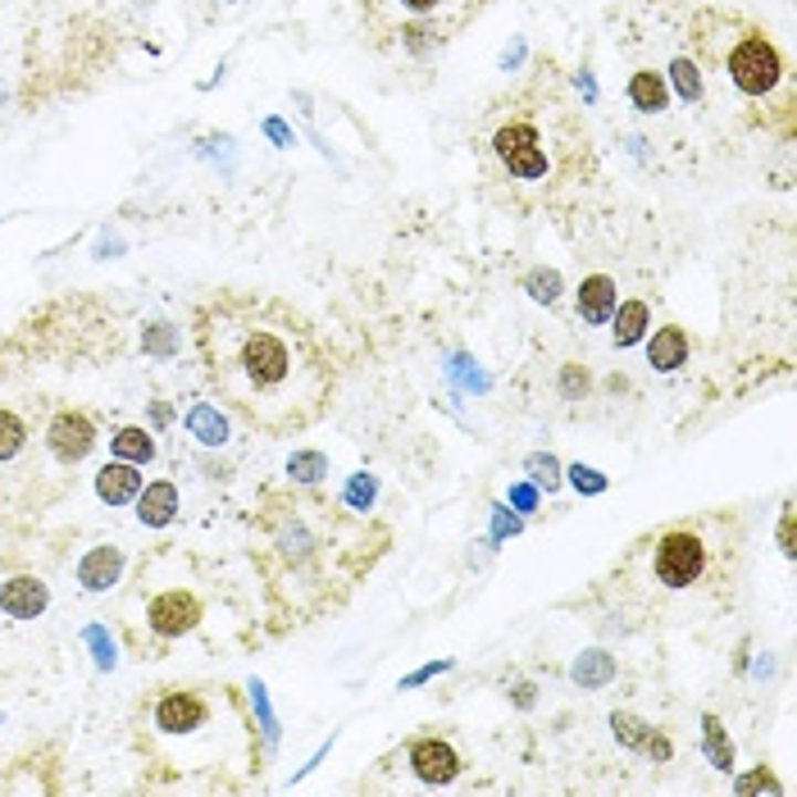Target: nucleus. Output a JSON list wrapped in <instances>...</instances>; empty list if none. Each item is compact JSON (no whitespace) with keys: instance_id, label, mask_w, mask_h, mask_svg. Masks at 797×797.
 I'll list each match as a JSON object with an SVG mask.
<instances>
[{"instance_id":"20","label":"nucleus","mask_w":797,"mask_h":797,"mask_svg":"<svg viewBox=\"0 0 797 797\" xmlns=\"http://www.w3.org/2000/svg\"><path fill=\"white\" fill-rule=\"evenodd\" d=\"M616 674V661L606 657V652H588L579 665H575V683H584V689H597V683H606Z\"/></svg>"},{"instance_id":"2","label":"nucleus","mask_w":797,"mask_h":797,"mask_svg":"<svg viewBox=\"0 0 797 797\" xmlns=\"http://www.w3.org/2000/svg\"><path fill=\"white\" fill-rule=\"evenodd\" d=\"M470 156L492 206L520 219L552 214L597 182V141L552 55L487 96L470 124Z\"/></svg>"},{"instance_id":"8","label":"nucleus","mask_w":797,"mask_h":797,"mask_svg":"<svg viewBox=\"0 0 797 797\" xmlns=\"http://www.w3.org/2000/svg\"><path fill=\"white\" fill-rule=\"evenodd\" d=\"M406 766L415 770V779H424V784H451L455 775H461V752H455L447 738L438 734H420V738H410L406 743Z\"/></svg>"},{"instance_id":"23","label":"nucleus","mask_w":797,"mask_h":797,"mask_svg":"<svg viewBox=\"0 0 797 797\" xmlns=\"http://www.w3.org/2000/svg\"><path fill=\"white\" fill-rule=\"evenodd\" d=\"M528 287H534L538 301H556V296H560V279H556L552 270H547V274H534V279H528Z\"/></svg>"},{"instance_id":"10","label":"nucleus","mask_w":797,"mask_h":797,"mask_svg":"<svg viewBox=\"0 0 797 797\" xmlns=\"http://www.w3.org/2000/svg\"><path fill=\"white\" fill-rule=\"evenodd\" d=\"M46 601H51V592L36 575H14L6 588H0V611L14 616V620H36L46 611Z\"/></svg>"},{"instance_id":"19","label":"nucleus","mask_w":797,"mask_h":797,"mask_svg":"<svg viewBox=\"0 0 797 797\" xmlns=\"http://www.w3.org/2000/svg\"><path fill=\"white\" fill-rule=\"evenodd\" d=\"M187 429H192L201 442H223V420H219V410L210 406V401H197L192 406V415H187Z\"/></svg>"},{"instance_id":"12","label":"nucleus","mask_w":797,"mask_h":797,"mask_svg":"<svg viewBox=\"0 0 797 797\" xmlns=\"http://www.w3.org/2000/svg\"><path fill=\"white\" fill-rule=\"evenodd\" d=\"M96 492H101V502H109V506H128V502H137V492H141L137 465H133V461H109V465H101Z\"/></svg>"},{"instance_id":"1","label":"nucleus","mask_w":797,"mask_h":797,"mask_svg":"<svg viewBox=\"0 0 797 797\" xmlns=\"http://www.w3.org/2000/svg\"><path fill=\"white\" fill-rule=\"evenodd\" d=\"M192 347L206 388L264 438L315 429L337 397V360L324 333L264 292H210L192 311Z\"/></svg>"},{"instance_id":"9","label":"nucleus","mask_w":797,"mask_h":797,"mask_svg":"<svg viewBox=\"0 0 797 797\" xmlns=\"http://www.w3.org/2000/svg\"><path fill=\"white\" fill-rule=\"evenodd\" d=\"M197 620H201V601L192 592H182V588H169L160 597H150V606H146V625H150V633H160V638L192 633Z\"/></svg>"},{"instance_id":"24","label":"nucleus","mask_w":797,"mask_h":797,"mask_svg":"<svg viewBox=\"0 0 797 797\" xmlns=\"http://www.w3.org/2000/svg\"><path fill=\"white\" fill-rule=\"evenodd\" d=\"M575 483H579V487H588V492H601V487H606V483H601L592 470H584V465L575 470Z\"/></svg>"},{"instance_id":"5","label":"nucleus","mask_w":797,"mask_h":797,"mask_svg":"<svg viewBox=\"0 0 797 797\" xmlns=\"http://www.w3.org/2000/svg\"><path fill=\"white\" fill-rule=\"evenodd\" d=\"M693 55H683L698 73V101L730 114L738 128L793 141L797 124V78L793 60L775 36L743 10L702 6L693 14Z\"/></svg>"},{"instance_id":"11","label":"nucleus","mask_w":797,"mask_h":797,"mask_svg":"<svg viewBox=\"0 0 797 797\" xmlns=\"http://www.w3.org/2000/svg\"><path fill=\"white\" fill-rule=\"evenodd\" d=\"M178 506H182V502H178V487H174L169 479L141 483V492H137V520H141V524H150V528L174 524Z\"/></svg>"},{"instance_id":"22","label":"nucleus","mask_w":797,"mask_h":797,"mask_svg":"<svg viewBox=\"0 0 797 797\" xmlns=\"http://www.w3.org/2000/svg\"><path fill=\"white\" fill-rule=\"evenodd\" d=\"M706 743H711L715 766H720V770H730V766H734V752L725 747V734H720V725H715V720H706Z\"/></svg>"},{"instance_id":"21","label":"nucleus","mask_w":797,"mask_h":797,"mask_svg":"<svg viewBox=\"0 0 797 797\" xmlns=\"http://www.w3.org/2000/svg\"><path fill=\"white\" fill-rule=\"evenodd\" d=\"M324 470H328V465H324V455H319V451H296V455H292V465H287V474H292L296 483H319Z\"/></svg>"},{"instance_id":"15","label":"nucleus","mask_w":797,"mask_h":797,"mask_svg":"<svg viewBox=\"0 0 797 797\" xmlns=\"http://www.w3.org/2000/svg\"><path fill=\"white\" fill-rule=\"evenodd\" d=\"M648 360L657 365V369H679L683 360H689V333H683L679 324H665V328H657V337L648 342Z\"/></svg>"},{"instance_id":"13","label":"nucleus","mask_w":797,"mask_h":797,"mask_svg":"<svg viewBox=\"0 0 797 797\" xmlns=\"http://www.w3.org/2000/svg\"><path fill=\"white\" fill-rule=\"evenodd\" d=\"M579 315L588 324H606L616 315V283L606 274H592V279L579 283Z\"/></svg>"},{"instance_id":"14","label":"nucleus","mask_w":797,"mask_h":797,"mask_svg":"<svg viewBox=\"0 0 797 797\" xmlns=\"http://www.w3.org/2000/svg\"><path fill=\"white\" fill-rule=\"evenodd\" d=\"M119 569H124V552L119 547H92L78 565V584L83 588H109L114 579H119Z\"/></svg>"},{"instance_id":"17","label":"nucleus","mask_w":797,"mask_h":797,"mask_svg":"<svg viewBox=\"0 0 797 797\" xmlns=\"http://www.w3.org/2000/svg\"><path fill=\"white\" fill-rule=\"evenodd\" d=\"M648 301H625L620 315H616V347H633V342H642V333H648Z\"/></svg>"},{"instance_id":"7","label":"nucleus","mask_w":797,"mask_h":797,"mask_svg":"<svg viewBox=\"0 0 797 797\" xmlns=\"http://www.w3.org/2000/svg\"><path fill=\"white\" fill-rule=\"evenodd\" d=\"M219 702L206 689L192 683H174V689H156L146 702V730L156 738H201L214 725Z\"/></svg>"},{"instance_id":"18","label":"nucleus","mask_w":797,"mask_h":797,"mask_svg":"<svg viewBox=\"0 0 797 797\" xmlns=\"http://www.w3.org/2000/svg\"><path fill=\"white\" fill-rule=\"evenodd\" d=\"M114 455L119 461H133V465H146V461H156V442H150V433L146 429H119L114 433Z\"/></svg>"},{"instance_id":"6","label":"nucleus","mask_w":797,"mask_h":797,"mask_svg":"<svg viewBox=\"0 0 797 797\" xmlns=\"http://www.w3.org/2000/svg\"><path fill=\"white\" fill-rule=\"evenodd\" d=\"M492 10V0H356L360 32L378 55L433 60Z\"/></svg>"},{"instance_id":"4","label":"nucleus","mask_w":797,"mask_h":797,"mask_svg":"<svg viewBox=\"0 0 797 797\" xmlns=\"http://www.w3.org/2000/svg\"><path fill=\"white\" fill-rule=\"evenodd\" d=\"M255 565L283 625H306L347 597L388 547V528L319 492H264Z\"/></svg>"},{"instance_id":"16","label":"nucleus","mask_w":797,"mask_h":797,"mask_svg":"<svg viewBox=\"0 0 797 797\" xmlns=\"http://www.w3.org/2000/svg\"><path fill=\"white\" fill-rule=\"evenodd\" d=\"M629 101H633V109H642V114L665 109V78H661L657 69H638L633 78H629Z\"/></svg>"},{"instance_id":"3","label":"nucleus","mask_w":797,"mask_h":797,"mask_svg":"<svg viewBox=\"0 0 797 797\" xmlns=\"http://www.w3.org/2000/svg\"><path fill=\"white\" fill-rule=\"evenodd\" d=\"M747 569V528L738 511H698L638 534L606 569L601 597L638 625L689 629L725 616Z\"/></svg>"}]
</instances>
